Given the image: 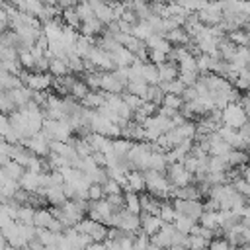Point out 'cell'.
Instances as JSON below:
<instances>
[{
  "mask_svg": "<svg viewBox=\"0 0 250 250\" xmlns=\"http://www.w3.org/2000/svg\"><path fill=\"white\" fill-rule=\"evenodd\" d=\"M23 145H25L35 156H47V154H49V145H51V141L39 131V133L27 137V139L23 141Z\"/></svg>",
  "mask_w": 250,
  "mask_h": 250,
  "instance_id": "cell-10",
  "label": "cell"
},
{
  "mask_svg": "<svg viewBox=\"0 0 250 250\" xmlns=\"http://www.w3.org/2000/svg\"><path fill=\"white\" fill-rule=\"evenodd\" d=\"M20 78H21L23 86H27L31 92H47V88L53 84V78H51L49 72H35V70H31L27 74L21 72Z\"/></svg>",
  "mask_w": 250,
  "mask_h": 250,
  "instance_id": "cell-5",
  "label": "cell"
},
{
  "mask_svg": "<svg viewBox=\"0 0 250 250\" xmlns=\"http://www.w3.org/2000/svg\"><path fill=\"white\" fill-rule=\"evenodd\" d=\"M184 250H188V248H184Z\"/></svg>",
  "mask_w": 250,
  "mask_h": 250,
  "instance_id": "cell-41",
  "label": "cell"
},
{
  "mask_svg": "<svg viewBox=\"0 0 250 250\" xmlns=\"http://www.w3.org/2000/svg\"><path fill=\"white\" fill-rule=\"evenodd\" d=\"M102 104H104V92L102 90H90L80 100V105L86 109H98V107H102Z\"/></svg>",
  "mask_w": 250,
  "mask_h": 250,
  "instance_id": "cell-19",
  "label": "cell"
},
{
  "mask_svg": "<svg viewBox=\"0 0 250 250\" xmlns=\"http://www.w3.org/2000/svg\"><path fill=\"white\" fill-rule=\"evenodd\" d=\"M14 219L8 215V211H6V207L4 205H0V230L4 229V227H8L10 223H12Z\"/></svg>",
  "mask_w": 250,
  "mask_h": 250,
  "instance_id": "cell-34",
  "label": "cell"
},
{
  "mask_svg": "<svg viewBox=\"0 0 250 250\" xmlns=\"http://www.w3.org/2000/svg\"><path fill=\"white\" fill-rule=\"evenodd\" d=\"M160 105H164V107H168V109H172V111H180V107L184 105V100H182V96H178V94H164Z\"/></svg>",
  "mask_w": 250,
  "mask_h": 250,
  "instance_id": "cell-28",
  "label": "cell"
},
{
  "mask_svg": "<svg viewBox=\"0 0 250 250\" xmlns=\"http://www.w3.org/2000/svg\"><path fill=\"white\" fill-rule=\"evenodd\" d=\"M51 221H53L51 209H45V207L35 209V213H33V227L35 229H49Z\"/></svg>",
  "mask_w": 250,
  "mask_h": 250,
  "instance_id": "cell-21",
  "label": "cell"
},
{
  "mask_svg": "<svg viewBox=\"0 0 250 250\" xmlns=\"http://www.w3.org/2000/svg\"><path fill=\"white\" fill-rule=\"evenodd\" d=\"M2 170H4V174H6V178H10V180H16V182H20V178H21V174L25 172V168H23L21 164H18V162H14V160H10V162H6V164L2 166Z\"/></svg>",
  "mask_w": 250,
  "mask_h": 250,
  "instance_id": "cell-25",
  "label": "cell"
},
{
  "mask_svg": "<svg viewBox=\"0 0 250 250\" xmlns=\"http://www.w3.org/2000/svg\"><path fill=\"white\" fill-rule=\"evenodd\" d=\"M12 158H10V143H6V141H0V168L6 164V162H10Z\"/></svg>",
  "mask_w": 250,
  "mask_h": 250,
  "instance_id": "cell-32",
  "label": "cell"
},
{
  "mask_svg": "<svg viewBox=\"0 0 250 250\" xmlns=\"http://www.w3.org/2000/svg\"><path fill=\"white\" fill-rule=\"evenodd\" d=\"M158 217H160L164 223H174V219H176V209H174V205L168 203V201H162V203H160V209H158Z\"/></svg>",
  "mask_w": 250,
  "mask_h": 250,
  "instance_id": "cell-30",
  "label": "cell"
},
{
  "mask_svg": "<svg viewBox=\"0 0 250 250\" xmlns=\"http://www.w3.org/2000/svg\"><path fill=\"white\" fill-rule=\"evenodd\" d=\"M123 209L141 215V199L135 191H123Z\"/></svg>",
  "mask_w": 250,
  "mask_h": 250,
  "instance_id": "cell-22",
  "label": "cell"
},
{
  "mask_svg": "<svg viewBox=\"0 0 250 250\" xmlns=\"http://www.w3.org/2000/svg\"><path fill=\"white\" fill-rule=\"evenodd\" d=\"M8 94H10V98H12V102H14V105H16V109L18 107H23V105H27L31 100H33V92L27 88V86H18V88H12V90H8Z\"/></svg>",
  "mask_w": 250,
  "mask_h": 250,
  "instance_id": "cell-12",
  "label": "cell"
},
{
  "mask_svg": "<svg viewBox=\"0 0 250 250\" xmlns=\"http://www.w3.org/2000/svg\"><path fill=\"white\" fill-rule=\"evenodd\" d=\"M141 78L146 82V84H158L160 80H158V68H156V64L154 62H150V61H141Z\"/></svg>",
  "mask_w": 250,
  "mask_h": 250,
  "instance_id": "cell-20",
  "label": "cell"
},
{
  "mask_svg": "<svg viewBox=\"0 0 250 250\" xmlns=\"http://www.w3.org/2000/svg\"><path fill=\"white\" fill-rule=\"evenodd\" d=\"M176 213L180 215H186V217H191V219H199L201 213H203V201L201 199H174L172 201Z\"/></svg>",
  "mask_w": 250,
  "mask_h": 250,
  "instance_id": "cell-8",
  "label": "cell"
},
{
  "mask_svg": "<svg viewBox=\"0 0 250 250\" xmlns=\"http://www.w3.org/2000/svg\"><path fill=\"white\" fill-rule=\"evenodd\" d=\"M238 104H240V107L244 109V113H246V119L250 121V100H248L246 96H242V98L238 100Z\"/></svg>",
  "mask_w": 250,
  "mask_h": 250,
  "instance_id": "cell-35",
  "label": "cell"
},
{
  "mask_svg": "<svg viewBox=\"0 0 250 250\" xmlns=\"http://www.w3.org/2000/svg\"><path fill=\"white\" fill-rule=\"evenodd\" d=\"M139 199H141V213L158 215V209L162 203L158 197H154L152 193H139Z\"/></svg>",
  "mask_w": 250,
  "mask_h": 250,
  "instance_id": "cell-16",
  "label": "cell"
},
{
  "mask_svg": "<svg viewBox=\"0 0 250 250\" xmlns=\"http://www.w3.org/2000/svg\"><path fill=\"white\" fill-rule=\"evenodd\" d=\"M244 96H246V98H248V100H250V88H248V90H246V94H244Z\"/></svg>",
  "mask_w": 250,
  "mask_h": 250,
  "instance_id": "cell-40",
  "label": "cell"
},
{
  "mask_svg": "<svg viewBox=\"0 0 250 250\" xmlns=\"http://www.w3.org/2000/svg\"><path fill=\"white\" fill-rule=\"evenodd\" d=\"M166 168H168L166 178H168L170 186H174V188H184V186H188V184L193 182V174L188 172L182 162H172V164H168Z\"/></svg>",
  "mask_w": 250,
  "mask_h": 250,
  "instance_id": "cell-7",
  "label": "cell"
},
{
  "mask_svg": "<svg viewBox=\"0 0 250 250\" xmlns=\"http://www.w3.org/2000/svg\"><path fill=\"white\" fill-rule=\"evenodd\" d=\"M209 238L205 236H199V234H188V242H186V248L188 250H207L209 248Z\"/></svg>",
  "mask_w": 250,
  "mask_h": 250,
  "instance_id": "cell-26",
  "label": "cell"
},
{
  "mask_svg": "<svg viewBox=\"0 0 250 250\" xmlns=\"http://www.w3.org/2000/svg\"><path fill=\"white\" fill-rule=\"evenodd\" d=\"M162 219L158 217V215H148V213H141V230L145 232V234H148V236H152V234H156L158 230H160V227H162Z\"/></svg>",
  "mask_w": 250,
  "mask_h": 250,
  "instance_id": "cell-14",
  "label": "cell"
},
{
  "mask_svg": "<svg viewBox=\"0 0 250 250\" xmlns=\"http://www.w3.org/2000/svg\"><path fill=\"white\" fill-rule=\"evenodd\" d=\"M100 90L105 94H121L125 92V84L115 76L113 70H102L100 74Z\"/></svg>",
  "mask_w": 250,
  "mask_h": 250,
  "instance_id": "cell-9",
  "label": "cell"
},
{
  "mask_svg": "<svg viewBox=\"0 0 250 250\" xmlns=\"http://www.w3.org/2000/svg\"><path fill=\"white\" fill-rule=\"evenodd\" d=\"M246 121V113L244 109L240 107V104H227L223 109H221V123L227 125V127H232V129H238L240 125H244Z\"/></svg>",
  "mask_w": 250,
  "mask_h": 250,
  "instance_id": "cell-6",
  "label": "cell"
},
{
  "mask_svg": "<svg viewBox=\"0 0 250 250\" xmlns=\"http://www.w3.org/2000/svg\"><path fill=\"white\" fill-rule=\"evenodd\" d=\"M33 213H35V209L31 205H20L18 213H16V221L21 225H33Z\"/></svg>",
  "mask_w": 250,
  "mask_h": 250,
  "instance_id": "cell-27",
  "label": "cell"
},
{
  "mask_svg": "<svg viewBox=\"0 0 250 250\" xmlns=\"http://www.w3.org/2000/svg\"><path fill=\"white\" fill-rule=\"evenodd\" d=\"M10 8H2L0 6V33L6 31V27L10 25Z\"/></svg>",
  "mask_w": 250,
  "mask_h": 250,
  "instance_id": "cell-33",
  "label": "cell"
},
{
  "mask_svg": "<svg viewBox=\"0 0 250 250\" xmlns=\"http://www.w3.org/2000/svg\"><path fill=\"white\" fill-rule=\"evenodd\" d=\"M4 182H6V174H4V170L0 168V186H2Z\"/></svg>",
  "mask_w": 250,
  "mask_h": 250,
  "instance_id": "cell-37",
  "label": "cell"
},
{
  "mask_svg": "<svg viewBox=\"0 0 250 250\" xmlns=\"http://www.w3.org/2000/svg\"><path fill=\"white\" fill-rule=\"evenodd\" d=\"M41 133L49 139V141H68L72 137V127L68 125L66 119H43L41 125Z\"/></svg>",
  "mask_w": 250,
  "mask_h": 250,
  "instance_id": "cell-3",
  "label": "cell"
},
{
  "mask_svg": "<svg viewBox=\"0 0 250 250\" xmlns=\"http://www.w3.org/2000/svg\"><path fill=\"white\" fill-rule=\"evenodd\" d=\"M146 189L145 186V174L141 170H129L125 174V186L123 191H135V193H143Z\"/></svg>",
  "mask_w": 250,
  "mask_h": 250,
  "instance_id": "cell-11",
  "label": "cell"
},
{
  "mask_svg": "<svg viewBox=\"0 0 250 250\" xmlns=\"http://www.w3.org/2000/svg\"><path fill=\"white\" fill-rule=\"evenodd\" d=\"M111 227H117L119 230L123 232H133L137 234L141 230V215L137 213H131L127 209H121L117 213H113V225Z\"/></svg>",
  "mask_w": 250,
  "mask_h": 250,
  "instance_id": "cell-4",
  "label": "cell"
},
{
  "mask_svg": "<svg viewBox=\"0 0 250 250\" xmlns=\"http://www.w3.org/2000/svg\"><path fill=\"white\" fill-rule=\"evenodd\" d=\"M125 90H127V94H133V96H139V98L145 100L146 90H148V84L145 80H129L127 86H125Z\"/></svg>",
  "mask_w": 250,
  "mask_h": 250,
  "instance_id": "cell-24",
  "label": "cell"
},
{
  "mask_svg": "<svg viewBox=\"0 0 250 250\" xmlns=\"http://www.w3.org/2000/svg\"><path fill=\"white\" fill-rule=\"evenodd\" d=\"M145 186L148 189V193H152L154 197H158L160 201L162 199H168L170 197V182L168 178L162 174V172H156V170H145Z\"/></svg>",
  "mask_w": 250,
  "mask_h": 250,
  "instance_id": "cell-2",
  "label": "cell"
},
{
  "mask_svg": "<svg viewBox=\"0 0 250 250\" xmlns=\"http://www.w3.org/2000/svg\"><path fill=\"white\" fill-rule=\"evenodd\" d=\"M6 250H25V248H18V246H10V244H8Z\"/></svg>",
  "mask_w": 250,
  "mask_h": 250,
  "instance_id": "cell-39",
  "label": "cell"
},
{
  "mask_svg": "<svg viewBox=\"0 0 250 250\" xmlns=\"http://www.w3.org/2000/svg\"><path fill=\"white\" fill-rule=\"evenodd\" d=\"M43 197H45V201L51 203L53 207H61V205L68 199L66 193H64V189H62V184H61V186H49V188H45Z\"/></svg>",
  "mask_w": 250,
  "mask_h": 250,
  "instance_id": "cell-13",
  "label": "cell"
},
{
  "mask_svg": "<svg viewBox=\"0 0 250 250\" xmlns=\"http://www.w3.org/2000/svg\"><path fill=\"white\" fill-rule=\"evenodd\" d=\"M102 197H104L102 186H100V184H90V186H88V199L98 201V199H102Z\"/></svg>",
  "mask_w": 250,
  "mask_h": 250,
  "instance_id": "cell-31",
  "label": "cell"
},
{
  "mask_svg": "<svg viewBox=\"0 0 250 250\" xmlns=\"http://www.w3.org/2000/svg\"><path fill=\"white\" fill-rule=\"evenodd\" d=\"M172 225L176 227V230H180V232H184V234H189V232H191V229L197 225V221H195V219H191V217H186V215L176 213V219H174V223H172Z\"/></svg>",
  "mask_w": 250,
  "mask_h": 250,
  "instance_id": "cell-23",
  "label": "cell"
},
{
  "mask_svg": "<svg viewBox=\"0 0 250 250\" xmlns=\"http://www.w3.org/2000/svg\"><path fill=\"white\" fill-rule=\"evenodd\" d=\"M49 74H51V76H57V78L70 74L68 64H66V59H61V57H49Z\"/></svg>",
  "mask_w": 250,
  "mask_h": 250,
  "instance_id": "cell-18",
  "label": "cell"
},
{
  "mask_svg": "<svg viewBox=\"0 0 250 250\" xmlns=\"http://www.w3.org/2000/svg\"><path fill=\"white\" fill-rule=\"evenodd\" d=\"M8 129H10V119H8L4 113H0V135L4 137Z\"/></svg>",
  "mask_w": 250,
  "mask_h": 250,
  "instance_id": "cell-36",
  "label": "cell"
},
{
  "mask_svg": "<svg viewBox=\"0 0 250 250\" xmlns=\"http://www.w3.org/2000/svg\"><path fill=\"white\" fill-rule=\"evenodd\" d=\"M4 2H8V4H12V6H16V8H18V4H20V0H4Z\"/></svg>",
  "mask_w": 250,
  "mask_h": 250,
  "instance_id": "cell-38",
  "label": "cell"
},
{
  "mask_svg": "<svg viewBox=\"0 0 250 250\" xmlns=\"http://www.w3.org/2000/svg\"><path fill=\"white\" fill-rule=\"evenodd\" d=\"M158 68V80L160 82H170V80H176L178 78V64L172 62V61H164L160 64H156Z\"/></svg>",
  "mask_w": 250,
  "mask_h": 250,
  "instance_id": "cell-15",
  "label": "cell"
},
{
  "mask_svg": "<svg viewBox=\"0 0 250 250\" xmlns=\"http://www.w3.org/2000/svg\"><path fill=\"white\" fill-rule=\"evenodd\" d=\"M2 234L10 246L25 248L35 238V227L33 225H21L18 221H12L8 227L2 229Z\"/></svg>",
  "mask_w": 250,
  "mask_h": 250,
  "instance_id": "cell-1",
  "label": "cell"
},
{
  "mask_svg": "<svg viewBox=\"0 0 250 250\" xmlns=\"http://www.w3.org/2000/svg\"><path fill=\"white\" fill-rule=\"evenodd\" d=\"M88 92H90V88L86 86V82H84V80L74 78V82H72V86H70V92H68V94L80 102V100H82V98H84Z\"/></svg>",
  "mask_w": 250,
  "mask_h": 250,
  "instance_id": "cell-29",
  "label": "cell"
},
{
  "mask_svg": "<svg viewBox=\"0 0 250 250\" xmlns=\"http://www.w3.org/2000/svg\"><path fill=\"white\" fill-rule=\"evenodd\" d=\"M197 223L205 229H211V230H219L221 227V209L219 211H205L201 213V217L197 219Z\"/></svg>",
  "mask_w": 250,
  "mask_h": 250,
  "instance_id": "cell-17",
  "label": "cell"
}]
</instances>
